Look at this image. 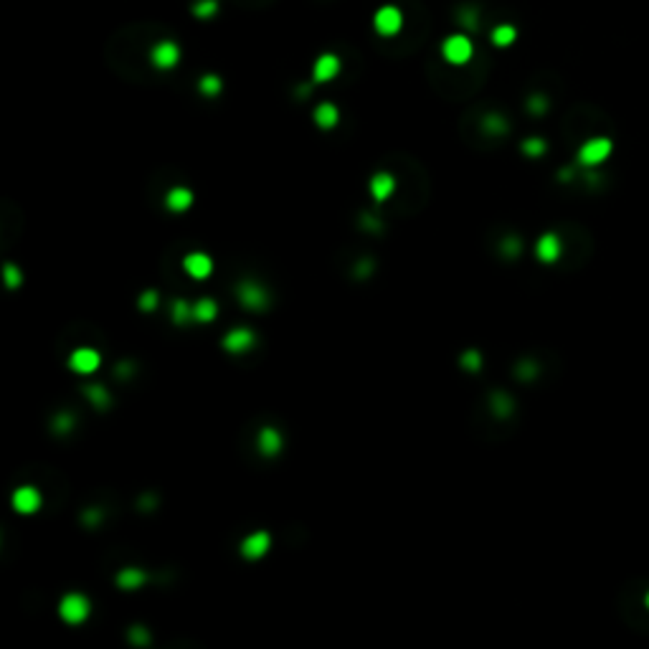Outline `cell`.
I'll list each match as a JSON object with an SVG mask.
<instances>
[{"instance_id": "1", "label": "cell", "mask_w": 649, "mask_h": 649, "mask_svg": "<svg viewBox=\"0 0 649 649\" xmlns=\"http://www.w3.org/2000/svg\"><path fill=\"white\" fill-rule=\"evenodd\" d=\"M89 608L91 606L87 596L69 593V596H64L61 604H58V614H61V619H64L66 624H81V622H87V617H89Z\"/></svg>"}, {"instance_id": "2", "label": "cell", "mask_w": 649, "mask_h": 649, "mask_svg": "<svg viewBox=\"0 0 649 649\" xmlns=\"http://www.w3.org/2000/svg\"><path fill=\"white\" fill-rule=\"evenodd\" d=\"M441 54H444V58L449 61V64L462 66V64H467V61L472 58V54H474V46H472V41L467 38V36H462V33H454V36H449V38L444 41Z\"/></svg>"}, {"instance_id": "3", "label": "cell", "mask_w": 649, "mask_h": 649, "mask_svg": "<svg viewBox=\"0 0 649 649\" xmlns=\"http://www.w3.org/2000/svg\"><path fill=\"white\" fill-rule=\"evenodd\" d=\"M611 155V140L608 138H591L586 140L581 150H578V162L586 165V168H593V165H601Z\"/></svg>"}, {"instance_id": "4", "label": "cell", "mask_w": 649, "mask_h": 649, "mask_svg": "<svg viewBox=\"0 0 649 649\" xmlns=\"http://www.w3.org/2000/svg\"><path fill=\"white\" fill-rule=\"evenodd\" d=\"M373 25L381 36H396V33L401 31V25H404V13H401L396 6H383V8L375 13Z\"/></svg>"}, {"instance_id": "5", "label": "cell", "mask_w": 649, "mask_h": 649, "mask_svg": "<svg viewBox=\"0 0 649 649\" xmlns=\"http://www.w3.org/2000/svg\"><path fill=\"white\" fill-rule=\"evenodd\" d=\"M269 545H272V538H269V533H264V530H256V533H252V536H246L241 540V556L246 560H259L267 556Z\"/></svg>"}, {"instance_id": "6", "label": "cell", "mask_w": 649, "mask_h": 649, "mask_svg": "<svg viewBox=\"0 0 649 649\" xmlns=\"http://www.w3.org/2000/svg\"><path fill=\"white\" fill-rule=\"evenodd\" d=\"M13 507H16V512H21V515H33V512L41 507V492L36 490V487H18L16 492H13Z\"/></svg>"}, {"instance_id": "7", "label": "cell", "mask_w": 649, "mask_h": 649, "mask_svg": "<svg viewBox=\"0 0 649 649\" xmlns=\"http://www.w3.org/2000/svg\"><path fill=\"white\" fill-rule=\"evenodd\" d=\"M99 363H102V358H99L97 350L91 348H81V350H74L72 360H69V365H72L74 373H81V375H89L94 373L99 368Z\"/></svg>"}, {"instance_id": "8", "label": "cell", "mask_w": 649, "mask_h": 649, "mask_svg": "<svg viewBox=\"0 0 649 649\" xmlns=\"http://www.w3.org/2000/svg\"><path fill=\"white\" fill-rule=\"evenodd\" d=\"M183 269L188 272V276H193V279H206V276H211L213 272V261L208 254H188L186 259H183Z\"/></svg>"}, {"instance_id": "9", "label": "cell", "mask_w": 649, "mask_h": 649, "mask_svg": "<svg viewBox=\"0 0 649 649\" xmlns=\"http://www.w3.org/2000/svg\"><path fill=\"white\" fill-rule=\"evenodd\" d=\"M180 61V49L173 41H160L153 49V64L157 69H173Z\"/></svg>"}, {"instance_id": "10", "label": "cell", "mask_w": 649, "mask_h": 649, "mask_svg": "<svg viewBox=\"0 0 649 649\" xmlns=\"http://www.w3.org/2000/svg\"><path fill=\"white\" fill-rule=\"evenodd\" d=\"M223 348L228 350V353H249V350L254 348V333L252 330H243V327H236V330H231V333H226V338H223Z\"/></svg>"}, {"instance_id": "11", "label": "cell", "mask_w": 649, "mask_h": 649, "mask_svg": "<svg viewBox=\"0 0 649 649\" xmlns=\"http://www.w3.org/2000/svg\"><path fill=\"white\" fill-rule=\"evenodd\" d=\"M338 72H340V58L333 56V54H322V56L315 61V69H312V76H315V81H330L338 76Z\"/></svg>"}, {"instance_id": "12", "label": "cell", "mask_w": 649, "mask_h": 649, "mask_svg": "<svg viewBox=\"0 0 649 649\" xmlns=\"http://www.w3.org/2000/svg\"><path fill=\"white\" fill-rule=\"evenodd\" d=\"M536 254L538 259L545 261V264H553V261L560 256V239L556 234H545L538 239L536 243Z\"/></svg>"}, {"instance_id": "13", "label": "cell", "mask_w": 649, "mask_h": 649, "mask_svg": "<svg viewBox=\"0 0 649 649\" xmlns=\"http://www.w3.org/2000/svg\"><path fill=\"white\" fill-rule=\"evenodd\" d=\"M239 297H241V302H243V305H246L249 309L267 307V292L261 289L259 284H252V282L241 284V289H239Z\"/></svg>"}, {"instance_id": "14", "label": "cell", "mask_w": 649, "mask_h": 649, "mask_svg": "<svg viewBox=\"0 0 649 649\" xmlns=\"http://www.w3.org/2000/svg\"><path fill=\"white\" fill-rule=\"evenodd\" d=\"M259 452L264 456H274L279 454V449H282V437H279V431L272 429V426H267V429L259 431Z\"/></svg>"}, {"instance_id": "15", "label": "cell", "mask_w": 649, "mask_h": 649, "mask_svg": "<svg viewBox=\"0 0 649 649\" xmlns=\"http://www.w3.org/2000/svg\"><path fill=\"white\" fill-rule=\"evenodd\" d=\"M165 206L175 213L188 211V208L193 206V193H190L188 188H173L170 193H168V198H165Z\"/></svg>"}, {"instance_id": "16", "label": "cell", "mask_w": 649, "mask_h": 649, "mask_svg": "<svg viewBox=\"0 0 649 649\" xmlns=\"http://www.w3.org/2000/svg\"><path fill=\"white\" fill-rule=\"evenodd\" d=\"M393 188H396V180H393V175H388V173H378V175L371 180V193H373L375 201L390 198Z\"/></svg>"}, {"instance_id": "17", "label": "cell", "mask_w": 649, "mask_h": 649, "mask_svg": "<svg viewBox=\"0 0 649 649\" xmlns=\"http://www.w3.org/2000/svg\"><path fill=\"white\" fill-rule=\"evenodd\" d=\"M338 120H340L338 107L330 104V102H324V104H320L315 109V122H317V127H322V130H333L335 124H338Z\"/></svg>"}, {"instance_id": "18", "label": "cell", "mask_w": 649, "mask_h": 649, "mask_svg": "<svg viewBox=\"0 0 649 649\" xmlns=\"http://www.w3.org/2000/svg\"><path fill=\"white\" fill-rule=\"evenodd\" d=\"M145 584V573L140 568H124L120 576H117V586L124 588V591H135L140 586Z\"/></svg>"}, {"instance_id": "19", "label": "cell", "mask_w": 649, "mask_h": 649, "mask_svg": "<svg viewBox=\"0 0 649 649\" xmlns=\"http://www.w3.org/2000/svg\"><path fill=\"white\" fill-rule=\"evenodd\" d=\"M216 315H219V307H216L213 300H198L193 305V322H201V324L213 322Z\"/></svg>"}, {"instance_id": "20", "label": "cell", "mask_w": 649, "mask_h": 649, "mask_svg": "<svg viewBox=\"0 0 649 649\" xmlns=\"http://www.w3.org/2000/svg\"><path fill=\"white\" fill-rule=\"evenodd\" d=\"M518 38V31H515V25H497L495 31H492V43L495 46H500V49H505V46H510L512 41Z\"/></svg>"}, {"instance_id": "21", "label": "cell", "mask_w": 649, "mask_h": 649, "mask_svg": "<svg viewBox=\"0 0 649 649\" xmlns=\"http://www.w3.org/2000/svg\"><path fill=\"white\" fill-rule=\"evenodd\" d=\"M221 79L216 76V74H206V76H201V81H198V89L203 91V94H208V97H216L221 91Z\"/></svg>"}, {"instance_id": "22", "label": "cell", "mask_w": 649, "mask_h": 649, "mask_svg": "<svg viewBox=\"0 0 649 649\" xmlns=\"http://www.w3.org/2000/svg\"><path fill=\"white\" fill-rule=\"evenodd\" d=\"M173 320H175L178 324L193 322V305H188V302H175V305H173Z\"/></svg>"}, {"instance_id": "23", "label": "cell", "mask_w": 649, "mask_h": 649, "mask_svg": "<svg viewBox=\"0 0 649 649\" xmlns=\"http://www.w3.org/2000/svg\"><path fill=\"white\" fill-rule=\"evenodd\" d=\"M21 282H23V276H21L16 264H6V284L10 289H16V287H21Z\"/></svg>"}, {"instance_id": "24", "label": "cell", "mask_w": 649, "mask_h": 649, "mask_svg": "<svg viewBox=\"0 0 649 649\" xmlns=\"http://www.w3.org/2000/svg\"><path fill=\"white\" fill-rule=\"evenodd\" d=\"M216 8H219V6H216V0H201V3L195 6V16H198V18H211L213 13H216Z\"/></svg>"}, {"instance_id": "25", "label": "cell", "mask_w": 649, "mask_h": 649, "mask_svg": "<svg viewBox=\"0 0 649 649\" xmlns=\"http://www.w3.org/2000/svg\"><path fill=\"white\" fill-rule=\"evenodd\" d=\"M522 150H525L527 155H543V153H545V142H543V140H538V138L525 140Z\"/></svg>"}, {"instance_id": "26", "label": "cell", "mask_w": 649, "mask_h": 649, "mask_svg": "<svg viewBox=\"0 0 649 649\" xmlns=\"http://www.w3.org/2000/svg\"><path fill=\"white\" fill-rule=\"evenodd\" d=\"M157 307V292H145L142 297H140V309H145V312H150V309Z\"/></svg>"}, {"instance_id": "27", "label": "cell", "mask_w": 649, "mask_h": 649, "mask_svg": "<svg viewBox=\"0 0 649 649\" xmlns=\"http://www.w3.org/2000/svg\"><path fill=\"white\" fill-rule=\"evenodd\" d=\"M462 363H464V368H470V371H477V368H479V355L474 353V350H470V353H464Z\"/></svg>"}, {"instance_id": "28", "label": "cell", "mask_w": 649, "mask_h": 649, "mask_svg": "<svg viewBox=\"0 0 649 649\" xmlns=\"http://www.w3.org/2000/svg\"><path fill=\"white\" fill-rule=\"evenodd\" d=\"M89 396L94 398V404L97 406H104L109 398H107V390H102L99 386H94V388H89Z\"/></svg>"}, {"instance_id": "29", "label": "cell", "mask_w": 649, "mask_h": 649, "mask_svg": "<svg viewBox=\"0 0 649 649\" xmlns=\"http://www.w3.org/2000/svg\"><path fill=\"white\" fill-rule=\"evenodd\" d=\"M487 127H490V130H495V132H503L505 130V124L497 120V117H490V124H487Z\"/></svg>"}, {"instance_id": "30", "label": "cell", "mask_w": 649, "mask_h": 649, "mask_svg": "<svg viewBox=\"0 0 649 649\" xmlns=\"http://www.w3.org/2000/svg\"><path fill=\"white\" fill-rule=\"evenodd\" d=\"M530 109H533L536 114H540L545 109V102L543 99H533V102H530Z\"/></svg>"}, {"instance_id": "31", "label": "cell", "mask_w": 649, "mask_h": 649, "mask_svg": "<svg viewBox=\"0 0 649 649\" xmlns=\"http://www.w3.org/2000/svg\"><path fill=\"white\" fill-rule=\"evenodd\" d=\"M644 604H647V608H649V593H647V599H644Z\"/></svg>"}]
</instances>
